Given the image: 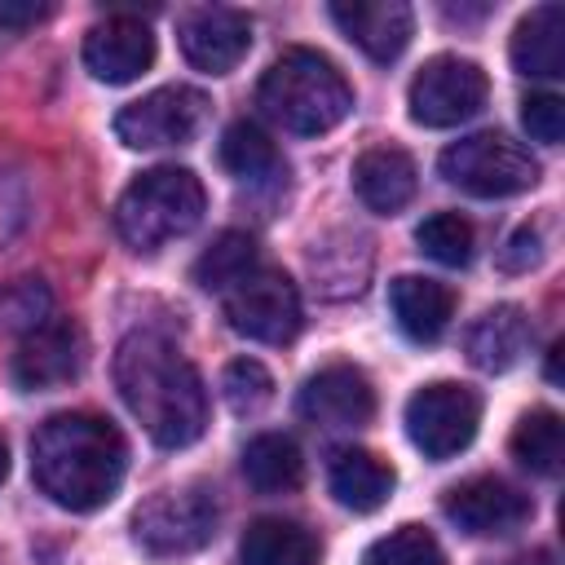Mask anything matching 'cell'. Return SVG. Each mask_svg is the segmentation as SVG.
Here are the masks:
<instances>
[{"instance_id": "cell-1", "label": "cell", "mask_w": 565, "mask_h": 565, "mask_svg": "<svg viewBox=\"0 0 565 565\" xmlns=\"http://www.w3.org/2000/svg\"><path fill=\"white\" fill-rule=\"evenodd\" d=\"M115 388L154 446L181 450L207 428V388L194 362L154 331H132L115 353Z\"/></svg>"}, {"instance_id": "cell-2", "label": "cell", "mask_w": 565, "mask_h": 565, "mask_svg": "<svg viewBox=\"0 0 565 565\" xmlns=\"http://www.w3.org/2000/svg\"><path fill=\"white\" fill-rule=\"evenodd\" d=\"M128 472L124 433L93 411L49 415L31 437V477L35 486L71 512H97L115 499Z\"/></svg>"}, {"instance_id": "cell-3", "label": "cell", "mask_w": 565, "mask_h": 565, "mask_svg": "<svg viewBox=\"0 0 565 565\" xmlns=\"http://www.w3.org/2000/svg\"><path fill=\"white\" fill-rule=\"evenodd\" d=\"M256 106L296 137H322L353 110V84L318 49H287L256 84Z\"/></svg>"}, {"instance_id": "cell-4", "label": "cell", "mask_w": 565, "mask_h": 565, "mask_svg": "<svg viewBox=\"0 0 565 565\" xmlns=\"http://www.w3.org/2000/svg\"><path fill=\"white\" fill-rule=\"evenodd\" d=\"M207 190L190 168L163 163L137 172L115 203V230L132 252H159L163 243L190 234L203 221Z\"/></svg>"}, {"instance_id": "cell-5", "label": "cell", "mask_w": 565, "mask_h": 565, "mask_svg": "<svg viewBox=\"0 0 565 565\" xmlns=\"http://www.w3.org/2000/svg\"><path fill=\"white\" fill-rule=\"evenodd\" d=\"M216 521H221L216 490L203 481H185V486L154 490L132 512V534L150 556H185L212 543Z\"/></svg>"}, {"instance_id": "cell-6", "label": "cell", "mask_w": 565, "mask_h": 565, "mask_svg": "<svg viewBox=\"0 0 565 565\" xmlns=\"http://www.w3.org/2000/svg\"><path fill=\"white\" fill-rule=\"evenodd\" d=\"M441 177L477 199H508L539 181V159L508 132H472L441 150Z\"/></svg>"}, {"instance_id": "cell-7", "label": "cell", "mask_w": 565, "mask_h": 565, "mask_svg": "<svg viewBox=\"0 0 565 565\" xmlns=\"http://www.w3.org/2000/svg\"><path fill=\"white\" fill-rule=\"evenodd\" d=\"M477 424H481V397L459 380H433L415 388L406 402V437L424 459H450L468 450Z\"/></svg>"}, {"instance_id": "cell-8", "label": "cell", "mask_w": 565, "mask_h": 565, "mask_svg": "<svg viewBox=\"0 0 565 565\" xmlns=\"http://www.w3.org/2000/svg\"><path fill=\"white\" fill-rule=\"evenodd\" d=\"M490 97V79L477 62L459 57V53H437L428 57L411 88H406V106L411 119L424 128H455L463 119H472Z\"/></svg>"}, {"instance_id": "cell-9", "label": "cell", "mask_w": 565, "mask_h": 565, "mask_svg": "<svg viewBox=\"0 0 565 565\" xmlns=\"http://www.w3.org/2000/svg\"><path fill=\"white\" fill-rule=\"evenodd\" d=\"M207 119V97L190 84H163L115 115V137L128 150H163L185 146Z\"/></svg>"}, {"instance_id": "cell-10", "label": "cell", "mask_w": 565, "mask_h": 565, "mask_svg": "<svg viewBox=\"0 0 565 565\" xmlns=\"http://www.w3.org/2000/svg\"><path fill=\"white\" fill-rule=\"evenodd\" d=\"M225 318L247 340L287 344L300 331V291L282 269L256 265L238 287L225 291Z\"/></svg>"}, {"instance_id": "cell-11", "label": "cell", "mask_w": 565, "mask_h": 565, "mask_svg": "<svg viewBox=\"0 0 565 565\" xmlns=\"http://www.w3.org/2000/svg\"><path fill=\"white\" fill-rule=\"evenodd\" d=\"M84 366V331L71 318H44L35 331H26L13 349L9 375L22 393H44L57 384H71Z\"/></svg>"}, {"instance_id": "cell-12", "label": "cell", "mask_w": 565, "mask_h": 565, "mask_svg": "<svg viewBox=\"0 0 565 565\" xmlns=\"http://www.w3.org/2000/svg\"><path fill=\"white\" fill-rule=\"evenodd\" d=\"M441 512L463 530V534H512L534 516V499L503 477H468L446 490Z\"/></svg>"}, {"instance_id": "cell-13", "label": "cell", "mask_w": 565, "mask_h": 565, "mask_svg": "<svg viewBox=\"0 0 565 565\" xmlns=\"http://www.w3.org/2000/svg\"><path fill=\"white\" fill-rule=\"evenodd\" d=\"M177 40L194 71L230 75L252 49V22H247V13L230 9V4H199L181 18Z\"/></svg>"}, {"instance_id": "cell-14", "label": "cell", "mask_w": 565, "mask_h": 565, "mask_svg": "<svg viewBox=\"0 0 565 565\" xmlns=\"http://www.w3.org/2000/svg\"><path fill=\"white\" fill-rule=\"evenodd\" d=\"M300 415L327 428H362L375 415V388L371 380L349 366V362H331L322 371H313L296 397Z\"/></svg>"}, {"instance_id": "cell-15", "label": "cell", "mask_w": 565, "mask_h": 565, "mask_svg": "<svg viewBox=\"0 0 565 565\" xmlns=\"http://www.w3.org/2000/svg\"><path fill=\"white\" fill-rule=\"evenodd\" d=\"M154 62V35L132 13H110L84 35V66L102 84H132Z\"/></svg>"}, {"instance_id": "cell-16", "label": "cell", "mask_w": 565, "mask_h": 565, "mask_svg": "<svg viewBox=\"0 0 565 565\" xmlns=\"http://www.w3.org/2000/svg\"><path fill=\"white\" fill-rule=\"evenodd\" d=\"M331 18L371 62H397L415 35V13L402 0H335Z\"/></svg>"}, {"instance_id": "cell-17", "label": "cell", "mask_w": 565, "mask_h": 565, "mask_svg": "<svg viewBox=\"0 0 565 565\" xmlns=\"http://www.w3.org/2000/svg\"><path fill=\"white\" fill-rule=\"evenodd\" d=\"M388 305L406 340L415 344H437L455 318V287L424 278V274H402L388 282Z\"/></svg>"}, {"instance_id": "cell-18", "label": "cell", "mask_w": 565, "mask_h": 565, "mask_svg": "<svg viewBox=\"0 0 565 565\" xmlns=\"http://www.w3.org/2000/svg\"><path fill=\"white\" fill-rule=\"evenodd\" d=\"M415 185H419V172L402 146H371L353 163V190L380 216L402 212L415 199Z\"/></svg>"}, {"instance_id": "cell-19", "label": "cell", "mask_w": 565, "mask_h": 565, "mask_svg": "<svg viewBox=\"0 0 565 565\" xmlns=\"http://www.w3.org/2000/svg\"><path fill=\"white\" fill-rule=\"evenodd\" d=\"M327 481H331V494L353 508V512H375L388 503L393 486H397V472L388 459H380L375 450H362V446H340L327 463Z\"/></svg>"}, {"instance_id": "cell-20", "label": "cell", "mask_w": 565, "mask_h": 565, "mask_svg": "<svg viewBox=\"0 0 565 565\" xmlns=\"http://www.w3.org/2000/svg\"><path fill=\"white\" fill-rule=\"evenodd\" d=\"M508 57L521 75H539V79L565 75V9L561 4L530 9L512 31Z\"/></svg>"}, {"instance_id": "cell-21", "label": "cell", "mask_w": 565, "mask_h": 565, "mask_svg": "<svg viewBox=\"0 0 565 565\" xmlns=\"http://www.w3.org/2000/svg\"><path fill=\"white\" fill-rule=\"evenodd\" d=\"M530 318L521 305H494L486 309L468 335H463V349H468V362L481 366V371H508L525 358L530 349Z\"/></svg>"}, {"instance_id": "cell-22", "label": "cell", "mask_w": 565, "mask_h": 565, "mask_svg": "<svg viewBox=\"0 0 565 565\" xmlns=\"http://www.w3.org/2000/svg\"><path fill=\"white\" fill-rule=\"evenodd\" d=\"M322 543L313 530L287 516H260L238 543V565H318Z\"/></svg>"}, {"instance_id": "cell-23", "label": "cell", "mask_w": 565, "mask_h": 565, "mask_svg": "<svg viewBox=\"0 0 565 565\" xmlns=\"http://www.w3.org/2000/svg\"><path fill=\"white\" fill-rule=\"evenodd\" d=\"M243 477L260 494H287L305 481V455L287 433H260L243 450Z\"/></svg>"}, {"instance_id": "cell-24", "label": "cell", "mask_w": 565, "mask_h": 565, "mask_svg": "<svg viewBox=\"0 0 565 565\" xmlns=\"http://www.w3.org/2000/svg\"><path fill=\"white\" fill-rule=\"evenodd\" d=\"M512 459L539 477H556L561 472V459H565V428H561V415L539 406V411H525L512 428Z\"/></svg>"}, {"instance_id": "cell-25", "label": "cell", "mask_w": 565, "mask_h": 565, "mask_svg": "<svg viewBox=\"0 0 565 565\" xmlns=\"http://www.w3.org/2000/svg\"><path fill=\"white\" fill-rule=\"evenodd\" d=\"M221 168L238 181H269L274 172H282V154L260 124L234 119L221 137Z\"/></svg>"}, {"instance_id": "cell-26", "label": "cell", "mask_w": 565, "mask_h": 565, "mask_svg": "<svg viewBox=\"0 0 565 565\" xmlns=\"http://www.w3.org/2000/svg\"><path fill=\"white\" fill-rule=\"evenodd\" d=\"M256 265H260V260H256V238L243 234V230H225V234H216V238L199 252V260H194V282L207 287V291H230V287H238Z\"/></svg>"}, {"instance_id": "cell-27", "label": "cell", "mask_w": 565, "mask_h": 565, "mask_svg": "<svg viewBox=\"0 0 565 565\" xmlns=\"http://www.w3.org/2000/svg\"><path fill=\"white\" fill-rule=\"evenodd\" d=\"M415 243H419V252H424V256H433L437 265L459 269V265H468V260H472L477 230H472V221H468V216H459V212H433V216H424V221H419Z\"/></svg>"}, {"instance_id": "cell-28", "label": "cell", "mask_w": 565, "mask_h": 565, "mask_svg": "<svg viewBox=\"0 0 565 565\" xmlns=\"http://www.w3.org/2000/svg\"><path fill=\"white\" fill-rule=\"evenodd\" d=\"M362 565H446V552L424 525H397L362 552Z\"/></svg>"}, {"instance_id": "cell-29", "label": "cell", "mask_w": 565, "mask_h": 565, "mask_svg": "<svg viewBox=\"0 0 565 565\" xmlns=\"http://www.w3.org/2000/svg\"><path fill=\"white\" fill-rule=\"evenodd\" d=\"M221 393H225L234 415H256L274 397V375L256 358H234L221 375Z\"/></svg>"}, {"instance_id": "cell-30", "label": "cell", "mask_w": 565, "mask_h": 565, "mask_svg": "<svg viewBox=\"0 0 565 565\" xmlns=\"http://www.w3.org/2000/svg\"><path fill=\"white\" fill-rule=\"evenodd\" d=\"M49 318V291L40 278H18L0 287V331H35Z\"/></svg>"}, {"instance_id": "cell-31", "label": "cell", "mask_w": 565, "mask_h": 565, "mask_svg": "<svg viewBox=\"0 0 565 565\" xmlns=\"http://www.w3.org/2000/svg\"><path fill=\"white\" fill-rule=\"evenodd\" d=\"M521 124H525V132H530L534 141L556 146V141L565 137V102H561L556 93H530V97L521 102Z\"/></svg>"}, {"instance_id": "cell-32", "label": "cell", "mask_w": 565, "mask_h": 565, "mask_svg": "<svg viewBox=\"0 0 565 565\" xmlns=\"http://www.w3.org/2000/svg\"><path fill=\"white\" fill-rule=\"evenodd\" d=\"M534 260H539V234L525 225V230L512 234V243L503 252V269H530Z\"/></svg>"}, {"instance_id": "cell-33", "label": "cell", "mask_w": 565, "mask_h": 565, "mask_svg": "<svg viewBox=\"0 0 565 565\" xmlns=\"http://www.w3.org/2000/svg\"><path fill=\"white\" fill-rule=\"evenodd\" d=\"M49 18V4H0V26H31Z\"/></svg>"}, {"instance_id": "cell-34", "label": "cell", "mask_w": 565, "mask_h": 565, "mask_svg": "<svg viewBox=\"0 0 565 565\" xmlns=\"http://www.w3.org/2000/svg\"><path fill=\"white\" fill-rule=\"evenodd\" d=\"M547 380H561V344H552L547 353Z\"/></svg>"}, {"instance_id": "cell-35", "label": "cell", "mask_w": 565, "mask_h": 565, "mask_svg": "<svg viewBox=\"0 0 565 565\" xmlns=\"http://www.w3.org/2000/svg\"><path fill=\"white\" fill-rule=\"evenodd\" d=\"M4 477H9V446L0 441V481H4Z\"/></svg>"}]
</instances>
